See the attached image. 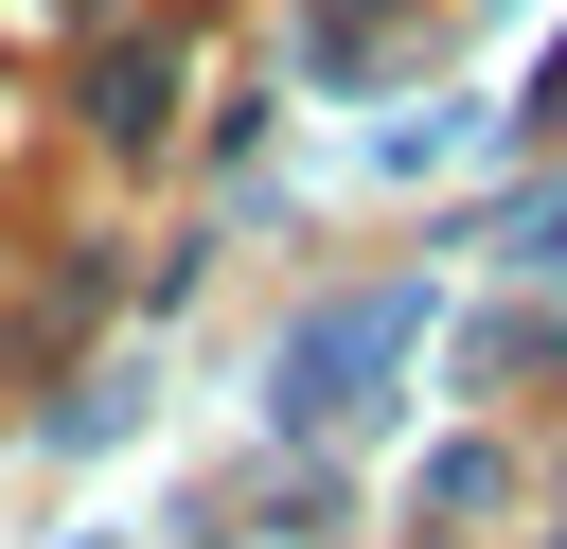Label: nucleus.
Masks as SVG:
<instances>
[{
  "label": "nucleus",
  "instance_id": "f257e3e1",
  "mask_svg": "<svg viewBox=\"0 0 567 549\" xmlns=\"http://www.w3.org/2000/svg\"><path fill=\"white\" fill-rule=\"evenodd\" d=\"M390 354H408V283H390V301H319L301 354H284V425H354V407L390 390Z\"/></svg>",
  "mask_w": 567,
  "mask_h": 549
},
{
  "label": "nucleus",
  "instance_id": "f03ea898",
  "mask_svg": "<svg viewBox=\"0 0 567 549\" xmlns=\"http://www.w3.org/2000/svg\"><path fill=\"white\" fill-rule=\"evenodd\" d=\"M159 89H177V53L142 35V53H106V142H159Z\"/></svg>",
  "mask_w": 567,
  "mask_h": 549
},
{
  "label": "nucleus",
  "instance_id": "7ed1b4c3",
  "mask_svg": "<svg viewBox=\"0 0 567 549\" xmlns=\"http://www.w3.org/2000/svg\"><path fill=\"white\" fill-rule=\"evenodd\" d=\"M532 266H567V195H549V213H532Z\"/></svg>",
  "mask_w": 567,
  "mask_h": 549
}]
</instances>
